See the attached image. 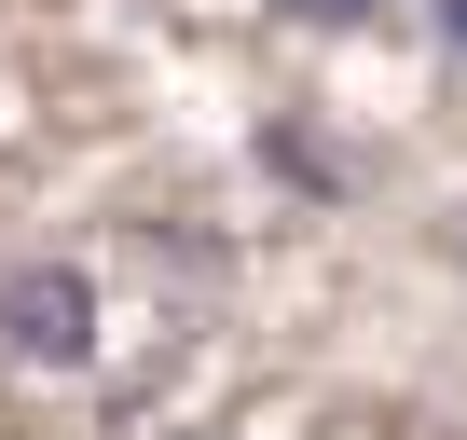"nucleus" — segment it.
<instances>
[{
  "label": "nucleus",
  "instance_id": "obj_3",
  "mask_svg": "<svg viewBox=\"0 0 467 440\" xmlns=\"http://www.w3.org/2000/svg\"><path fill=\"white\" fill-rule=\"evenodd\" d=\"M440 28H453V42H467V0H440Z\"/></svg>",
  "mask_w": 467,
  "mask_h": 440
},
{
  "label": "nucleus",
  "instance_id": "obj_1",
  "mask_svg": "<svg viewBox=\"0 0 467 440\" xmlns=\"http://www.w3.org/2000/svg\"><path fill=\"white\" fill-rule=\"evenodd\" d=\"M0 344L42 358V372H83V358H97V276H83V262H28V276H0Z\"/></svg>",
  "mask_w": 467,
  "mask_h": 440
},
{
  "label": "nucleus",
  "instance_id": "obj_2",
  "mask_svg": "<svg viewBox=\"0 0 467 440\" xmlns=\"http://www.w3.org/2000/svg\"><path fill=\"white\" fill-rule=\"evenodd\" d=\"M275 15H303V28H371L385 0H275Z\"/></svg>",
  "mask_w": 467,
  "mask_h": 440
}]
</instances>
